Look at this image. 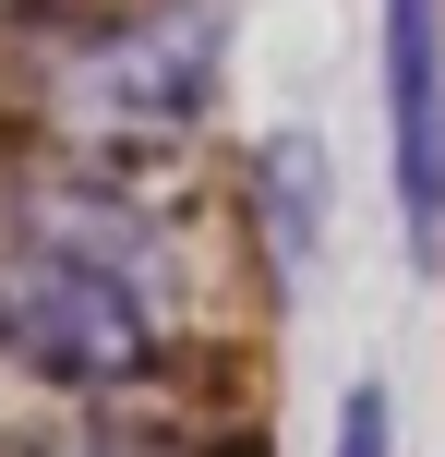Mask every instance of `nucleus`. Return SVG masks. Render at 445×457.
I'll return each instance as SVG.
<instances>
[{
    "instance_id": "2",
    "label": "nucleus",
    "mask_w": 445,
    "mask_h": 457,
    "mask_svg": "<svg viewBox=\"0 0 445 457\" xmlns=\"http://www.w3.org/2000/svg\"><path fill=\"white\" fill-rule=\"evenodd\" d=\"M217 37H229L217 0H133V12L61 37L48 48V120H61V145L96 157V169L193 145L205 109H217Z\"/></svg>"
},
{
    "instance_id": "4",
    "label": "nucleus",
    "mask_w": 445,
    "mask_h": 457,
    "mask_svg": "<svg viewBox=\"0 0 445 457\" xmlns=\"http://www.w3.org/2000/svg\"><path fill=\"white\" fill-rule=\"evenodd\" d=\"M326 457H398V397L385 386H350L337 397V445Z\"/></svg>"
},
{
    "instance_id": "1",
    "label": "nucleus",
    "mask_w": 445,
    "mask_h": 457,
    "mask_svg": "<svg viewBox=\"0 0 445 457\" xmlns=\"http://www.w3.org/2000/svg\"><path fill=\"white\" fill-rule=\"evenodd\" d=\"M193 325V265L120 169H24L0 181V373L61 397L157 386Z\"/></svg>"
},
{
    "instance_id": "3",
    "label": "nucleus",
    "mask_w": 445,
    "mask_h": 457,
    "mask_svg": "<svg viewBox=\"0 0 445 457\" xmlns=\"http://www.w3.org/2000/svg\"><path fill=\"white\" fill-rule=\"evenodd\" d=\"M374 120L409 265H445V0H374Z\"/></svg>"
}]
</instances>
